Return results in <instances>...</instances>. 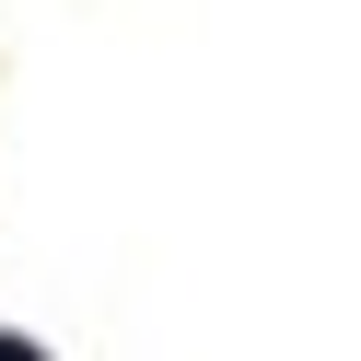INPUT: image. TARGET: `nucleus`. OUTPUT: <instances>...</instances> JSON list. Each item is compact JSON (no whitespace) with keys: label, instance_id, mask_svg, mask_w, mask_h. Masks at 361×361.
Segmentation results:
<instances>
[{"label":"nucleus","instance_id":"obj_1","mask_svg":"<svg viewBox=\"0 0 361 361\" xmlns=\"http://www.w3.org/2000/svg\"><path fill=\"white\" fill-rule=\"evenodd\" d=\"M0 361H35V350H24V338H0Z\"/></svg>","mask_w":361,"mask_h":361}]
</instances>
